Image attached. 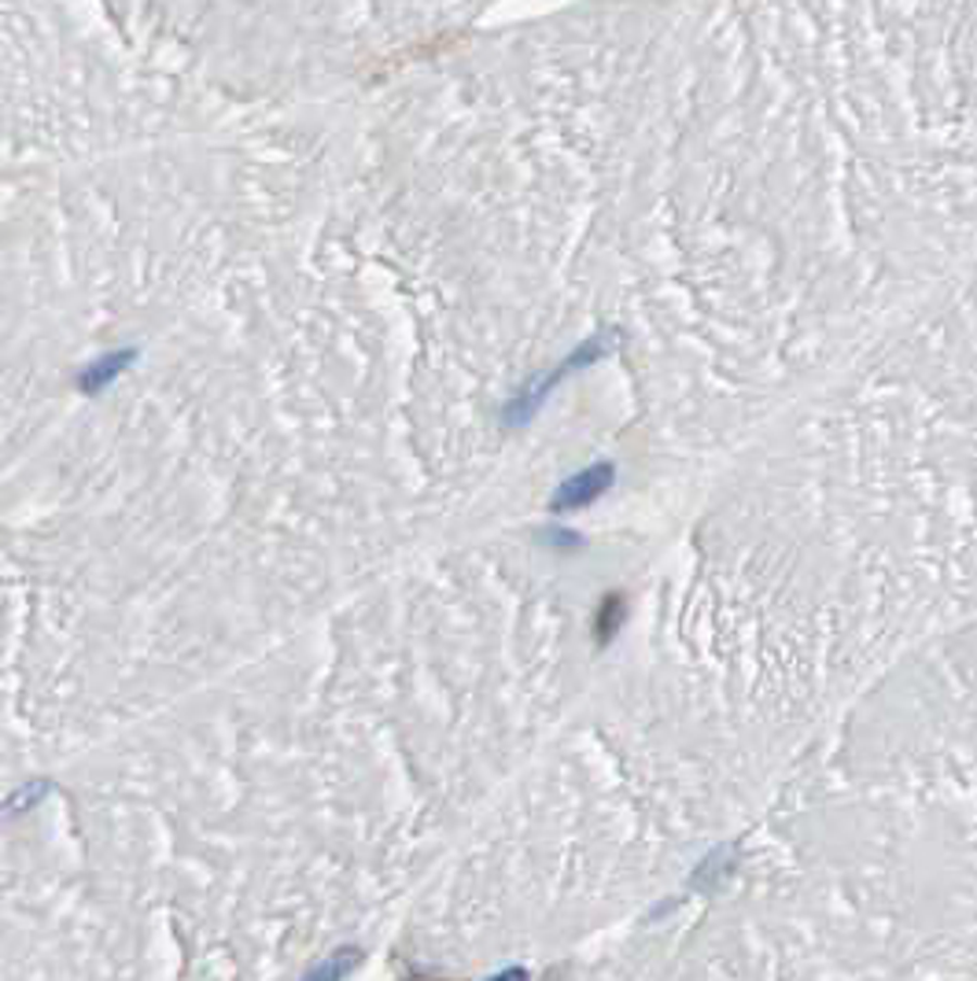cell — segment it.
I'll return each instance as SVG.
<instances>
[{
	"mask_svg": "<svg viewBox=\"0 0 977 981\" xmlns=\"http://www.w3.org/2000/svg\"><path fill=\"white\" fill-rule=\"evenodd\" d=\"M605 354V343H598V336H594V340H586L580 351L572 354V359H564L561 366H557L550 377H543V380H535L532 388L528 391H520V395L513 399V406L506 410V417L513 420V425H524L528 417L535 414L538 406H543V399L550 395V388H557L561 385L564 377H569V373H575V369H583V366H591V362H598Z\"/></svg>",
	"mask_w": 977,
	"mask_h": 981,
	"instance_id": "6da1fadb",
	"label": "cell"
},
{
	"mask_svg": "<svg viewBox=\"0 0 977 981\" xmlns=\"http://www.w3.org/2000/svg\"><path fill=\"white\" fill-rule=\"evenodd\" d=\"M612 476H617V473H612V465H609V462L591 465V469H583V473L569 476V480H564L561 488H557L554 502H550V510H554V513H572V510L591 506V502H598L601 494L612 488Z\"/></svg>",
	"mask_w": 977,
	"mask_h": 981,
	"instance_id": "7a4b0ae2",
	"label": "cell"
},
{
	"mask_svg": "<svg viewBox=\"0 0 977 981\" xmlns=\"http://www.w3.org/2000/svg\"><path fill=\"white\" fill-rule=\"evenodd\" d=\"M129 362H134V351H118V354H104V359H97L92 362V366L81 373V380H78V388L81 391H89V395H97V391H104L111 380L118 377V373H123Z\"/></svg>",
	"mask_w": 977,
	"mask_h": 981,
	"instance_id": "3957f363",
	"label": "cell"
},
{
	"mask_svg": "<svg viewBox=\"0 0 977 981\" xmlns=\"http://www.w3.org/2000/svg\"><path fill=\"white\" fill-rule=\"evenodd\" d=\"M620 616H623L620 598H609V602H605V616L598 620V634H601V639H612V631H617Z\"/></svg>",
	"mask_w": 977,
	"mask_h": 981,
	"instance_id": "277c9868",
	"label": "cell"
}]
</instances>
